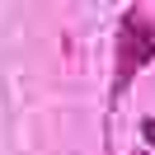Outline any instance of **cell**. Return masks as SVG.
<instances>
[{
  "mask_svg": "<svg viewBox=\"0 0 155 155\" xmlns=\"http://www.w3.org/2000/svg\"><path fill=\"white\" fill-rule=\"evenodd\" d=\"M136 155H146V150H136Z\"/></svg>",
  "mask_w": 155,
  "mask_h": 155,
  "instance_id": "3",
  "label": "cell"
},
{
  "mask_svg": "<svg viewBox=\"0 0 155 155\" xmlns=\"http://www.w3.org/2000/svg\"><path fill=\"white\" fill-rule=\"evenodd\" d=\"M141 132H146V141L155 146V117H146V122H141Z\"/></svg>",
  "mask_w": 155,
  "mask_h": 155,
  "instance_id": "2",
  "label": "cell"
},
{
  "mask_svg": "<svg viewBox=\"0 0 155 155\" xmlns=\"http://www.w3.org/2000/svg\"><path fill=\"white\" fill-rule=\"evenodd\" d=\"M155 61V19H146L141 5H132V10L122 14V24H117V71H113V99L122 94L127 85H132V75L141 66H150Z\"/></svg>",
  "mask_w": 155,
  "mask_h": 155,
  "instance_id": "1",
  "label": "cell"
}]
</instances>
